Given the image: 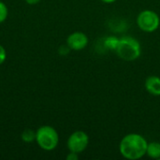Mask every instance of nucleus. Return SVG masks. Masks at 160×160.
I'll list each match as a JSON object with an SVG mask.
<instances>
[{"label":"nucleus","mask_w":160,"mask_h":160,"mask_svg":"<svg viewBox=\"0 0 160 160\" xmlns=\"http://www.w3.org/2000/svg\"><path fill=\"white\" fill-rule=\"evenodd\" d=\"M7 59V52L5 50V48L0 45V65H2Z\"/></svg>","instance_id":"12"},{"label":"nucleus","mask_w":160,"mask_h":160,"mask_svg":"<svg viewBox=\"0 0 160 160\" xmlns=\"http://www.w3.org/2000/svg\"><path fill=\"white\" fill-rule=\"evenodd\" d=\"M89 136L83 130H76L68 139L67 146L70 152L81 154L88 147Z\"/></svg>","instance_id":"5"},{"label":"nucleus","mask_w":160,"mask_h":160,"mask_svg":"<svg viewBox=\"0 0 160 160\" xmlns=\"http://www.w3.org/2000/svg\"><path fill=\"white\" fill-rule=\"evenodd\" d=\"M89 38L85 33L81 31H75L71 33L67 38V45L72 51H82L87 47Z\"/></svg>","instance_id":"6"},{"label":"nucleus","mask_w":160,"mask_h":160,"mask_svg":"<svg viewBox=\"0 0 160 160\" xmlns=\"http://www.w3.org/2000/svg\"><path fill=\"white\" fill-rule=\"evenodd\" d=\"M28 5H36L38 4L40 0H24Z\"/></svg>","instance_id":"15"},{"label":"nucleus","mask_w":160,"mask_h":160,"mask_svg":"<svg viewBox=\"0 0 160 160\" xmlns=\"http://www.w3.org/2000/svg\"><path fill=\"white\" fill-rule=\"evenodd\" d=\"M136 22L142 31L145 33H154L159 28L160 17L152 9H144L138 14Z\"/></svg>","instance_id":"4"},{"label":"nucleus","mask_w":160,"mask_h":160,"mask_svg":"<svg viewBox=\"0 0 160 160\" xmlns=\"http://www.w3.org/2000/svg\"><path fill=\"white\" fill-rule=\"evenodd\" d=\"M148 142L138 133H129L123 137L119 143L121 156L128 160H138L146 155Z\"/></svg>","instance_id":"1"},{"label":"nucleus","mask_w":160,"mask_h":160,"mask_svg":"<svg viewBox=\"0 0 160 160\" xmlns=\"http://www.w3.org/2000/svg\"><path fill=\"white\" fill-rule=\"evenodd\" d=\"M8 15V9L7 5L4 2L0 1V23L4 22L7 20Z\"/></svg>","instance_id":"11"},{"label":"nucleus","mask_w":160,"mask_h":160,"mask_svg":"<svg viewBox=\"0 0 160 160\" xmlns=\"http://www.w3.org/2000/svg\"><path fill=\"white\" fill-rule=\"evenodd\" d=\"M70 51L69 47L68 45H64V46H61L60 49H59V53L62 54V55H66L68 53V52Z\"/></svg>","instance_id":"14"},{"label":"nucleus","mask_w":160,"mask_h":160,"mask_svg":"<svg viewBox=\"0 0 160 160\" xmlns=\"http://www.w3.org/2000/svg\"><path fill=\"white\" fill-rule=\"evenodd\" d=\"M145 90L152 96L160 97V77L157 75L148 76L144 82Z\"/></svg>","instance_id":"7"},{"label":"nucleus","mask_w":160,"mask_h":160,"mask_svg":"<svg viewBox=\"0 0 160 160\" xmlns=\"http://www.w3.org/2000/svg\"><path fill=\"white\" fill-rule=\"evenodd\" d=\"M66 158H67V160H78L79 159V154L69 151V153L68 154Z\"/></svg>","instance_id":"13"},{"label":"nucleus","mask_w":160,"mask_h":160,"mask_svg":"<svg viewBox=\"0 0 160 160\" xmlns=\"http://www.w3.org/2000/svg\"><path fill=\"white\" fill-rule=\"evenodd\" d=\"M100 1H102L103 3H106V4H112V3L116 2L117 0H100Z\"/></svg>","instance_id":"16"},{"label":"nucleus","mask_w":160,"mask_h":160,"mask_svg":"<svg viewBox=\"0 0 160 160\" xmlns=\"http://www.w3.org/2000/svg\"><path fill=\"white\" fill-rule=\"evenodd\" d=\"M21 139L24 142H32L36 141V131L32 129H24L21 134Z\"/></svg>","instance_id":"9"},{"label":"nucleus","mask_w":160,"mask_h":160,"mask_svg":"<svg viewBox=\"0 0 160 160\" xmlns=\"http://www.w3.org/2000/svg\"><path fill=\"white\" fill-rule=\"evenodd\" d=\"M118 41H119V38H115V37H108L106 39H105V47L110 49V50H115L117 44H118Z\"/></svg>","instance_id":"10"},{"label":"nucleus","mask_w":160,"mask_h":160,"mask_svg":"<svg viewBox=\"0 0 160 160\" xmlns=\"http://www.w3.org/2000/svg\"><path fill=\"white\" fill-rule=\"evenodd\" d=\"M36 142L44 151L54 150L59 143V135L51 126H42L36 131Z\"/></svg>","instance_id":"3"},{"label":"nucleus","mask_w":160,"mask_h":160,"mask_svg":"<svg viewBox=\"0 0 160 160\" xmlns=\"http://www.w3.org/2000/svg\"><path fill=\"white\" fill-rule=\"evenodd\" d=\"M117 56L127 62L137 60L142 54V46L140 41L133 37H123L119 38L118 44L115 48Z\"/></svg>","instance_id":"2"},{"label":"nucleus","mask_w":160,"mask_h":160,"mask_svg":"<svg viewBox=\"0 0 160 160\" xmlns=\"http://www.w3.org/2000/svg\"><path fill=\"white\" fill-rule=\"evenodd\" d=\"M146 155L152 159L160 160V142H148Z\"/></svg>","instance_id":"8"}]
</instances>
